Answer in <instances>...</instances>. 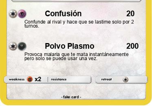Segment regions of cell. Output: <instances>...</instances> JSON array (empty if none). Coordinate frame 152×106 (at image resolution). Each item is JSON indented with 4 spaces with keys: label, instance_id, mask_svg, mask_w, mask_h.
Returning a JSON list of instances; mask_svg holds the SVG:
<instances>
[{
    "label": "cell",
    "instance_id": "1",
    "mask_svg": "<svg viewBox=\"0 0 152 106\" xmlns=\"http://www.w3.org/2000/svg\"><path fill=\"white\" fill-rule=\"evenodd\" d=\"M9 15L10 18L14 19V18H16L18 15V13L15 9H12L9 11Z\"/></svg>",
    "mask_w": 152,
    "mask_h": 106
},
{
    "label": "cell",
    "instance_id": "2",
    "mask_svg": "<svg viewBox=\"0 0 152 106\" xmlns=\"http://www.w3.org/2000/svg\"><path fill=\"white\" fill-rule=\"evenodd\" d=\"M27 15V13L25 10L23 9H21L18 12V16L21 19H23L25 18Z\"/></svg>",
    "mask_w": 152,
    "mask_h": 106
},
{
    "label": "cell",
    "instance_id": "3",
    "mask_svg": "<svg viewBox=\"0 0 152 106\" xmlns=\"http://www.w3.org/2000/svg\"><path fill=\"white\" fill-rule=\"evenodd\" d=\"M18 48L20 51H23L26 49L27 45L25 43L20 42L18 44Z\"/></svg>",
    "mask_w": 152,
    "mask_h": 106
},
{
    "label": "cell",
    "instance_id": "4",
    "mask_svg": "<svg viewBox=\"0 0 152 106\" xmlns=\"http://www.w3.org/2000/svg\"><path fill=\"white\" fill-rule=\"evenodd\" d=\"M9 47L11 51H15L18 48V45L15 42H12L9 43Z\"/></svg>",
    "mask_w": 152,
    "mask_h": 106
},
{
    "label": "cell",
    "instance_id": "5",
    "mask_svg": "<svg viewBox=\"0 0 152 106\" xmlns=\"http://www.w3.org/2000/svg\"><path fill=\"white\" fill-rule=\"evenodd\" d=\"M27 81L28 82H32L33 81V79L32 77H28L27 78Z\"/></svg>",
    "mask_w": 152,
    "mask_h": 106
}]
</instances>
